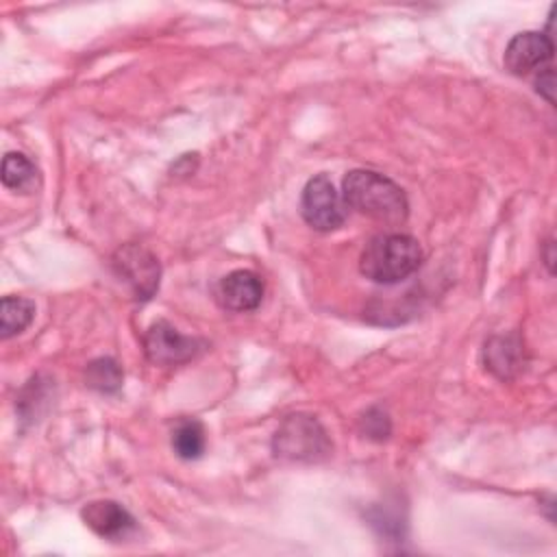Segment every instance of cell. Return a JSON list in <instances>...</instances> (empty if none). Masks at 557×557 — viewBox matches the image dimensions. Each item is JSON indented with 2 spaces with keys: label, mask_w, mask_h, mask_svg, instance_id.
Masks as SVG:
<instances>
[{
  "label": "cell",
  "mask_w": 557,
  "mask_h": 557,
  "mask_svg": "<svg viewBox=\"0 0 557 557\" xmlns=\"http://www.w3.org/2000/svg\"><path fill=\"white\" fill-rule=\"evenodd\" d=\"M276 457L292 461H318L331 453V442L322 424L311 416H289L272 440Z\"/></svg>",
  "instance_id": "3"
},
{
  "label": "cell",
  "mask_w": 557,
  "mask_h": 557,
  "mask_svg": "<svg viewBox=\"0 0 557 557\" xmlns=\"http://www.w3.org/2000/svg\"><path fill=\"white\" fill-rule=\"evenodd\" d=\"M83 520L94 533L111 540L126 535L135 527L133 516L115 500H94L85 505Z\"/></svg>",
  "instance_id": "9"
},
{
  "label": "cell",
  "mask_w": 557,
  "mask_h": 557,
  "mask_svg": "<svg viewBox=\"0 0 557 557\" xmlns=\"http://www.w3.org/2000/svg\"><path fill=\"white\" fill-rule=\"evenodd\" d=\"M85 381L91 389H98L102 394H111V392H117L120 385H122V370L113 359L102 357V359H96L87 366Z\"/></svg>",
  "instance_id": "14"
},
{
  "label": "cell",
  "mask_w": 557,
  "mask_h": 557,
  "mask_svg": "<svg viewBox=\"0 0 557 557\" xmlns=\"http://www.w3.org/2000/svg\"><path fill=\"white\" fill-rule=\"evenodd\" d=\"M2 183L9 189L28 194L37 187V168L22 152H9L2 159Z\"/></svg>",
  "instance_id": "11"
},
{
  "label": "cell",
  "mask_w": 557,
  "mask_h": 557,
  "mask_svg": "<svg viewBox=\"0 0 557 557\" xmlns=\"http://www.w3.org/2000/svg\"><path fill=\"white\" fill-rule=\"evenodd\" d=\"M422 257L416 237L405 233H383L372 237L361 250L359 270L374 283L394 285L418 272Z\"/></svg>",
  "instance_id": "2"
},
{
  "label": "cell",
  "mask_w": 557,
  "mask_h": 557,
  "mask_svg": "<svg viewBox=\"0 0 557 557\" xmlns=\"http://www.w3.org/2000/svg\"><path fill=\"white\" fill-rule=\"evenodd\" d=\"M553 37L548 33L524 30L511 37L505 48V67L516 76L544 70L553 59Z\"/></svg>",
  "instance_id": "7"
},
{
  "label": "cell",
  "mask_w": 557,
  "mask_h": 557,
  "mask_svg": "<svg viewBox=\"0 0 557 557\" xmlns=\"http://www.w3.org/2000/svg\"><path fill=\"white\" fill-rule=\"evenodd\" d=\"M346 202L326 174L307 181L300 196V215L315 231H335L346 220Z\"/></svg>",
  "instance_id": "4"
},
{
  "label": "cell",
  "mask_w": 557,
  "mask_h": 557,
  "mask_svg": "<svg viewBox=\"0 0 557 557\" xmlns=\"http://www.w3.org/2000/svg\"><path fill=\"white\" fill-rule=\"evenodd\" d=\"M485 357H487L490 370H494L498 376L505 379L518 366L520 346L513 344L511 337H496L485 346Z\"/></svg>",
  "instance_id": "13"
},
{
  "label": "cell",
  "mask_w": 557,
  "mask_h": 557,
  "mask_svg": "<svg viewBox=\"0 0 557 557\" xmlns=\"http://www.w3.org/2000/svg\"><path fill=\"white\" fill-rule=\"evenodd\" d=\"M202 348H205V342L178 333L165 320L154 322L144 335L146 357L159 366H178V363L191 361Z\"/></svg>",
  "instance_id": "6"
},
{
  "label": "cell",
  "mask_w": 557,
  "mask_h": 557,
  "mask_svg": "<svg viewBox=\"0 0 557 557\" xmlns=\"http://www.w3.org/2000/svg\"><path fill=\"white\" fill-rule=\"evenodd\" d=\"M172 448L181 459H198L205 453V429L196 420H183L172 431Z\"/></svg>",
  "instance_id": "12"
},
{
  "label": "cell",
  "mask_w": 557,
  "mask_h": 557,
  "mask_svg": "<svg viewBox=\"0 0 557 557\" xmlns=\"http://www.w3.org/2000/svg\"><path fill=\"white\" fill-rule=\"evenodd\" d=\"M533 85H535V91L540 94V96H544L550 104H553V89H555V76H553V67L550 65H546L544 70H540L537 74H535V81H533Z\"/></svg>",
  "instance_id": "15"
},
{
  "label": "cell",
  "mask_w": 557,
  "mask_h": 557,
  "mask_svg": "<svg viewBox=\"0 0 557 557\" xmlns=\"http://www.w3.org/2000/svg\"><path fill=\"white\" fill-rule=\"evenodd\" d=\"M35 315V305L28 298L22 296H4L0 302V335L2 339H9L17 333H22Z\"/></svg>",
  "instance_id": "10"
},
{
  "label": "cell",
  "mask_w": 557,
  "mask_h": 557,
  "mask_svg": "<svg viewBox=\"0 0 557 557\" xmlns=\"http://www.w3.org/2000/svg\"><path fill=\"white\" fill-rule=\"evenodd\" d=\"M218 298L228 311H252L261 305L263 283L250 270H235L220 281Z\"/></svg>",
  "instance_id": "8"
},
{
  "label": "cell",
  "mask_w": 557,
  "mask_h": 557,
  "mask_svg": "<svg viewBox=\"0 0 557 557\" xmlns=\"http://www.w3.org/2000/svg\"><path fill=\"white\" fill-rule=\"evenodd\" d=\"M342 198L346 207L383 224H400L409 213L405 191L392 178L372 170L348 172L342 183Z\"/></svg>",
  "instance_id": "1"
},
{
  "label": "cell",
  "mask_w": 557,
  "mask_h": 557,
  "mask_svg": "<svg viewBox=\"0 0 557 557\" xmlns=\"http://www.w3.org/2000/svg\"><path fill=\"white\" fill-rule=\"evenodd\" d=\"M115 276L126 283L135 298L148 300L159 289L161 268L157 257L139 244H124L111 259Z\"/></svg>",
  "instance_id": "5"
}]
</instances>
